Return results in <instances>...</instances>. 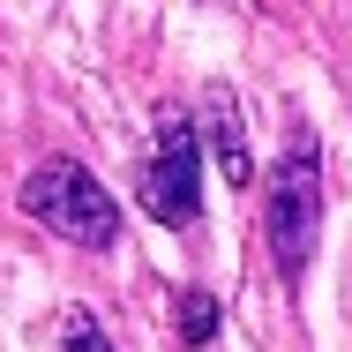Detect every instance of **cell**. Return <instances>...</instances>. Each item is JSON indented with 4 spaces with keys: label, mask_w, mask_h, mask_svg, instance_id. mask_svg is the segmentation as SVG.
I'll use <instances>...</instances> for the list:
<instances>
[{
    "label": "cell",
    "mask_w": 352,
    "mask_h": 352,
    "mask_svg": "<svg viewBox=\"0 0 352 352\" xmlns=\"http://www.w3.org/2000/svg\"><path fill=\"white\" fill-rule=\"evenodd\" d=\"M203 150H210V165L225 173V188H248V180H255L248 120H240V98H232V90H210V105H203Z\"/></svg>",
    "instance_id": "4"
},
{
    "label": "cell",
    "mask_w": 352,
    "mask_h": 352,
    "mask_svg": "<svg viewBox=\"0 0 352 352\" xmlns=\"http://www.w3.org/2000/svg\"><path fill=\"white\" fill-rule=\"evenodd\" d=\"M60 352H120V345L98 330V315H82V307H75V315H68V330H60Z\"/></svg>",
    "instance_id": "6"
},
{
    "label": "cell",
    "mask_w": 352,
    "mask_h": 352,
    "mask_svg": "<svg viewBox=\"0 0 352 352\" xmlns=\"http://www.w3.org/2000/svg\"><path fill=\"white\" fill-rule=\"evenodd\" d=\"M263 240H270V263L285 278H300L315 263V240H322V157L307 120H292V150L278 157L270 188H263Z\"/></svg>",
    "instance_id": "2"
},
{
    "label": "cell",
    "mask_w": 352,
    "mask_h": 352,
    "mask_svg": "<svg viewBox=\"0 0 352 352\" xmlns=\"http://www.w3.org/2000/svg\"><path fill=\"white\" fill-rule=\"evenodd\" d=\"M203 135H195V120H180V113H165L157 120V142H150V157H142V210L157 217V225H173V232H188L195 217H203Z\"/></svg>",
    "instance_id": "3"
},
{
    "label": "cell",
    "mask_w": 352,
    "mask_h": 352,
    "mask_svg": "<svg viewBox=\"0 0 352 352\" xmlns=\"http://www.w3.org/2000/svg\"><path fill=\"white\" fill-rule=\"evenodd\" d=\"M15 203L30 225H45L53 240H68V248H113L120 240V203L105 195V180L90 173V165H75V157H45V165H30L23 173V188H15Z\"/></svg>",
    "instance_id": "1"
},
{
    "label": "cell",
    "mask_w": 352,
    "mask_h": 352,
    "mask_svg": "<svg viewBox=\"0 0 352 352\" xmlns=\"http://www.w3.org/2000/svg\"><path fill=\"white\" fill-rule=\"evenodd\" d=\"M210 338H217V292L188 285V292H180V345H188V352H203Z\"/></svg>",
    "instance_id": "5"
}]
</instances>
